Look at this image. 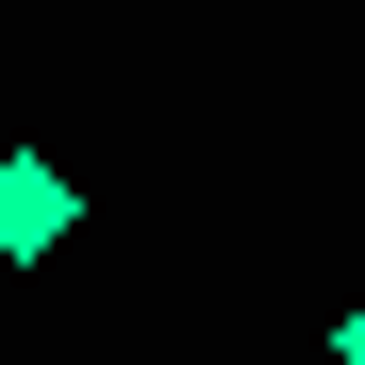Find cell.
<instances>
[{
  "mask_svg": "<svg viewBox=\"0 0 365 365\" xmlns=\"http://www.w3.org/2000/svg\"><path fill=\"white\" fill-rule=\"evenodd\" d=\"M67 232H83V182L17 150V166H0V266H34V250H67Z\"/></svg>",
  "mask_w": 365,
  "mask_h": 365,
  "instance_id": "cell-1",
  "label": "cell"
},
{
  "mask_svg": "<svg viewBox=\"0 0 365 365\" xmlns=\"http://www.w3.org/2000/svg\"><path fill=\"white\" fill-rule=\"evenodd\" d=\"M332 365H365V299H349V316H332Z\"/></svg>",
  "mask_w": 365,
  "mask_h": 365,
  "instance_id": "cell-2",
  "label": "cell"
}]
</instances>
